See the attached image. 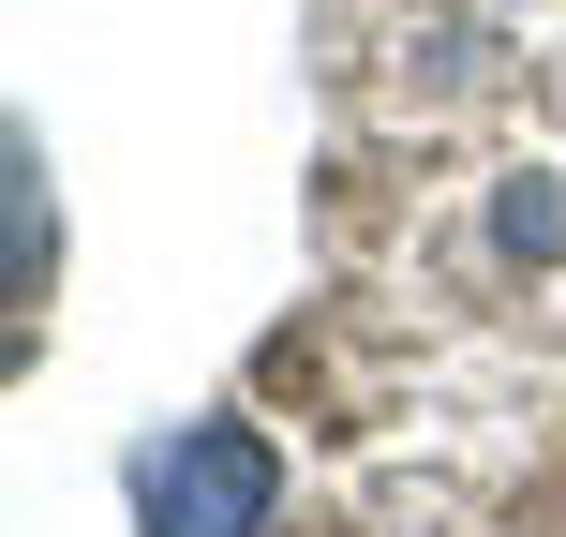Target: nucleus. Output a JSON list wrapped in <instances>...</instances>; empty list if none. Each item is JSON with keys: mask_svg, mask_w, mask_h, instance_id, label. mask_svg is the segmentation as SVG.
<instances>
[{"mask_svg": "<svg viewBox=\"0 0 566 537\" xmlns=\"http://www.w3.org/2000/svg\"><path fill=\"white\" fill-rule=\"evenodd\" d=\"M492 239H507V255H566V195H552V179H522V195L492 209Z\"/></svg>", "mask_w": 566, "mask_h": 537, "instance_id": "nucleus-3", "label": "nucleus"}, {"mask_svg": "<svg viewBox=\"0 0 566 537\" xmlns=\"http://www.w3.org/2000/svg\"><path fill=\"white\" fill-rule=\"evenodd\" d=\"M119 493H135V537H269L283 523V448L254 419H179L119 463Z\"/></svg>", "mask_w": 566, "mask_h": 537, "instance_id": "nucleus-1", "label": "nucleus"}, {"mask_svg": "<svg viewBox=\"0 0 566 537\" xmlns=\"http://www.w3.org/2000/svg\"><path fill=\"white\" fill-rule=\"evenodd\" d=\"M45 299V149L15 135V313Z\"/></svg>", "mask_w": 566, "mask_h": 537, "instance_id": "nucleus-2", "label": "nucleus"}]
</instances>
